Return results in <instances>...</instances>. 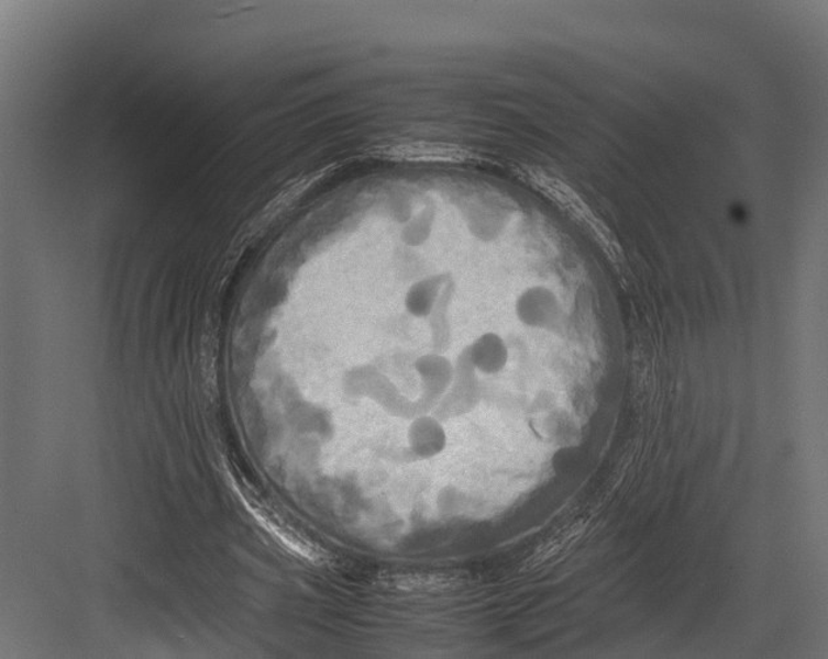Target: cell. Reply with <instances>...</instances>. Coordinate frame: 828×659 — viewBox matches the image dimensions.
Instances as JSON below:
<instances>
[{
  "mask_svg": "<svg viewBox=\"0 0 828 659\" xmlns=\"http://www.w3.org/2000/svg\"><path fill=\"white\" fill-rule=\"evenodd\" d=\"M533 182H536L538 189L544 191L552 201L557 202L561 208L570 212V214L578 220L581 224L587 226V228L597 236L600 245L605 247L606 252L610 254L614 259L620 258V247L615 243L610 231L606 228V225L601 223L599 219L595 217L592 210L587 208L583 202V199H581L576 192L571 188H567L563 182L540 175L536 177Z\"/></svg>",
  "mask_w": 828,
  "mask_h": 659,
  "instance_id": "1",
  "label": "cell"
},
{
  "mask_svg": "<svg viewBox=\"0 0 828 659\" xmlns=\"http://www.w3.org/2000/svg\"><path fill=\"white\" fill-rule=\"evenodd\" d=\"M380 582L406 592H442L463 585L464 579L448 573H398L380 577Z\"/></svg>",
  "mask_w": 828,
  "mask_h": 659,
  "instance_id": "2",
  "label": "cell"
}]
</instances>
